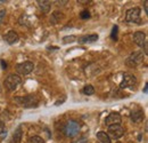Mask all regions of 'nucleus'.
Wrapping results in <instances>:
<instances>
[{
  "label": "nucleus",
  "instance_id": "1",
  "mask_svg": "<svg viewBox=\"0 0 148 143\" xmlns=\"http://www.w3.org/2000/svg\"><path fill=\"white\" fill-rule=\"evenodd\" d=\"M15 103L22 108L29 109V108H37L39 104V97L34 94H29L25 96H16L14 99Z\"/></svg>",
  "mask_w": 148,
  "mask_h": 143
},
{
  "label": "nucleus",
  "instance_id": "2",
  "mask_svg": "<svg viewBox=\"0 0 148 143\" xmlns=\"http://www.w3.org/2000/svg\"><path fill=\"white\" fill-rule=\"evenodd\" d=\"M22 83V79L21 77L17 76V74H9L5 81H3V86L6 90H8L9 92H14L15 90H17L19 85Z\"/></svg>",
  "mask_w": 148,
  "mask_h": 143
},
{
  "label": "nucleus",
  "instance_id": "3",
  "mask_svg": "<svg viewBox=\"0 0 148 143\" xmlns=\"http://www.w3.org/2000/svg\"><path fill=\"white\" fill-rule=\"evenodd\" d=\"M80 129H81V126L76 120H69L64 127V134L67 137H74L79 134Z\"/></svg>",
  "mask_w": 148,
  "mask_h": 143
},
{
  "label": "nucleus",
  "instance_id": "4",
  "mask_svg": "<svg viewBox=\"0 0 148 143\" xmlns=\"http://www.w3.org/2000/svg\"><path fill=\"white\" fill-rule=\"evenodd\" d=\"M144 62V53L143 52H133L128 56L125 64L130 68H134L140 65Z\"/></svg>",
  "mask_w": 148,
  "mask_h": 143
},
{
  "label": "nucleus",
  "instance_id": "5",
  "mask_svg": "<svg viewBox=\"0 0 148 143\" xmlns=\"http://www.w3.org/2000/svg\"><path fill=\"white\" fill-rule=\"evenodd\" d=\"M140 14H141V9L139 7H133V8H130L129 10H127V14H125V21L128 23H136V24H139L141 21H140Z\"/></svg>",
  "mask_w": 148,
  "mask_h": 143
},
{
  "label": "nucleus",
  "instance_id": "6",
  "mask_svg": "<svg viewBox=\"0 0 148 143\" xmlns=\"http://www.w3.org/2000/svg\"><path fill=\"white\" fill-rule=\"evenodd\" d=\"M137 86V78L131 74V73H124L123 74V80L120 84V88H130V90H136Z\"/></svg>",
  "mask_w": 148,
  "mask_h": 143
},
{
  "label": "nucleus",
  "instance_id": "7",
  "mask_svg": "<svg viewBox=\"0 0 148 143\" xmlns=\"http://www.w3.org/2000/svg\"><path fill=\"white\" fill-rule=\"evenodd\" d=\"M133 41L141 48H144V52L145 54H147V40H146V35L141 31H137L134 35H133Z\"/></svg>",
  "mask_w": 148,
  "mask_h": 143
},
{
  "label": "nucleus",
  "instance_id": "8",
  "mask_svg": "<svg viewBox=\"0 0 148 143\" xmlns=\"http://www.w3.org/2000/svg\"><path fill=\"white\" fill-rule=\"evenodd\" d=\"M33 69H34V64H33V62H30V61L22 62V63H19V64L16 65V71H17V73L23 74V76L31 73V72L33 71Z\"/></svg>",
  "mask_w": 148,
  "mask_h": 143
},
{
  "label": "nucleus",
  "instance_id": "9",
  "mask_svg": "<svg viewBox=\"0 0 148 143\" xmlns=\"http://www.w3.org/2000/svg\"><path fill=\"white\" fill-rule=\"evenodd\" d=\"M107 135L110 136V139H120L124 135V128L121 125H113L108 126V131H107Z\"/></svg>",
  "mask_w": 148,
  "mask_h": 143
},
{
  "label": "nucleus",
  "instance_id": "10",
  "mask_svg": "<svg viewBox=\"0 0 148 143\" xmlns=\"http://www.w3.org/2000/svg\"><path fill=\"white\" fill-rule=\"evenodd\" d=\"M121 121H122V118H121L120 113H117V112H111L105 118V124H106V126L120 125Z\"/></svg>",
  "mask_w": 148,
  "mask_h": 143
},
{
  "label": "nucleus",
  "instance_id": "11",
  "mask_svg": "<svg viewBox=\"0 0 148 143\" xmlns=\"http://www.w3.org/2000/svg\"><path fill=\"white\" fill-rule=\"evenodd\" d=\"M3 40H5L8 45H14V44L18 42L19 37L16 31H14V30H9V31L3 36Z\"/></svg>",
  "mask_w": 148,
  "mask_h": 143
},
{
  "label": "nucleus",
  "instance_id": "12",
  "mask_svg": "<svg viewBox=\"0 0 148 143\" xmlns=\"http://www.w3.org/2000/svg\"><path fill=\"white\" fill-rule=\"evenodd\" d=\"M39 8L43 12V13H49L50 8H51V2L48 0H38L37 1Z\"/></svg>",
  "mask_w": 148,
  "mask_h": 143
},
{
  "label": "nucleus",
  "instance_id": "13",
  "mask_svg": "<svg viewBox=\"0 0 148 143\" xmlns=\"http://www.w3.org/2000/svg\"><path fill=\"white\" fill-rule=\"evenodd\" d=\"M98 35L93 33V35H88V36H83L79 38V42L80 44H90V42H95L98 40Z\"/></svg>",
  "mask_w": 148,
  "mask_h": 143
},
{
  "label": "nucleus",
  "instance_id": "14",
  "mask_svg": "<svg viewBox=\"0 0 148 143\" xmlns=\"http://www.w3.org/2000/svg\"><path fill=\"white\" fill-rule=\"evenodd\" d=\"M130 118L133 123H140L144 119V111L143 110H137V111H132L130 115Z\"/></svg>",
  "mask_w": 148,
  "mask_h": 143
},
{
  "label": "nucleus",
  "instance_id": "15",
  "mask_svg": "<svg viewBox=\"0 0 148 143\" xmlns=\"http://www.w3.org/2000/svg\"><path fill=\"white\" fill-rule=\"evenodd\" d=\"M22 137H23L22 126H18V127L15 129V132H14V134H13V136H12L10 143H19L22 141Z\"/></svg>",
  "mask_w": 148,
  "mask_h": 143
},
{
  "label": "nucleus",
  "instance_id": "16",
  "mask_svg": "<svg viewBox=\"0 0 148 143\" xmlns=\"http://www.w3.org/2000/svg\"><path fill=\"white\" fill-rule=\"evenodd\" d=\"M96 136H97V140L99 141V143H111V139H110V136L107 135L106 132L100 131V132L97 133Z\"/></svg>",
  "mask_w": 148,
  "mask_h": 143
},
{
  "label": "nucleus",
  "instance_id": "17",
  "mask_svg": "<svg viewBox=\"0 0 148 143\" xmlns=\"http://www.w3.org/2000/svg\"><path fill=\"white\" fill-rule=\"evenodd\" d=\"M82 92L86 94V95H93L95 94V88H93L92 85H86L83 87Z\"/></svg>",
  "mask_w": 148,
  "mask_h": 143
},
{
  "label": "nucleus",
  "instance_id": "18",
  "mask_svg": "<svg viewBox=\"0 0 148 143\" xmlns=\"http://www.w3.org/2000/svg\"><path fill=\"white\" fill-rule=\"evenodd\" d=\"M27 18L29 16L26 15V14H23L21 17H19V24L21 25H25V26H30V23H29V21H27Z\"/></svg>",
  "mask_w": 148,
  "mask_h": 143
},
{
  "label": "nucleus",
  "instance_id": "19",
  "mask_svg": "<svg viewBox=\"0 0 148 143\" xmlns=\"http://www.w3.org/2000/svg\"><path fill=\"white\" fill-rule=\"evenodd\" d=\"M29 143H46L45 142V140L41 137V136H32V137H30L29 139Z\"/></svg>",
  "mask_w": 148,
  "mask_h": 143
},
{
  "label": "nucleus",
  "instance_id": "20",
  "mask_svg": "<svg viewBox=\"0 0 148 143\" xmlns=\"http://www.w3.org/2000/svg\"><path fill=\"white\" fill-rule=\"evenodd\" d=\"M76 40V37L75 36H66L63 38V44H71V42H73Z\"/></svg>",
  "mask_w": 148,
  "mask_h": 143
},
{
  "label": "nucleus",
  "instance_id": "21",
  "mask_svg": "<svg viewBox=\"0 0 148 143\" xmlns=\"http://www.w3.org/2000/svg\"><path fill=\"white\" fill-rule=\"evenodd\" d=\"M117 31H119L117 25H114V26H113V30H112V33H111V37L113 40H117Z\"/></svg>",
  "mask_w": 148,
  "mask_h": 143
},
{
  "label": "nucleus",
  "instance_id": "22",
  "mask_svg": "<svg viewBox=\"0 0 148 143\" xmlns=\"http://www.w3.org/2000/svg\"><path fill=\"white\" fill-rule=\"evenodd\" d=\"M80 17L82 18V19H88V18L90 17V13L88 10H83V12H81Z\"/></svg>",
  "mask_w": 148,
  "mask_h": 143
},
{
  "label": "nucleus",
  "instance_id": "23",
  "mask_svg": "<svg viewBox=\"0 0 148 143\" xmlns=\"http://www.w3.org/2000/svg\"><path fill=\"white\" fill-rule=\"evenodd\" d=\"M6 9H1L0 10V24H2L3 23V21H5V17H6Z\"/></svg>",
  "mask_w": 148,
  "mask_h": 143
},
{
  "label": "nucleus",
  "instance_id": "24",
  "mask_svg": "<svg viewBox=\"0 0 148 143\" xmlns=\"http://www.w3.org/2000/svg\"><path fill=\"white\" fill-rule=\"evenodd\" d=\"M87 142H88V139L86 136H82V137H80V139H77L75 141H72V143H87Z\"/></svg>",
  "mask_w": 148,
  "mask_h": 143
},
{
  "label": "nucleus",
  "instance_id": "25",
  "mask_svg": "<svg viewBox=\"0 0 148 143\" xmlns=\"http://www.w3.org/2000/svg\"><path fill=\"white\" fill-rule=\"evenodd\" d=\"M6 129H5V124L2 123V121H0V134L1 133H3Z\"/></svg>",
  "mask_w": 148,
  "mask_h": 143
},
{
  "label": "nucleus",
  "instance_id": "26",
  "mask_svg": "<svg viewBox=\"0 0 148 143\" xmlns=\"http://www.w3.org/2000/svg\"><path fill=\"white\" fill-rule=\"evenodd\" d=\"M0 63H1V67H2V69H3V70H6V69H7V64L5 63V61H3V60H1V62H0Z\"/></svg>",
  "mask_w": 148,
  "mask_h": 143
},
{
  "label": "nucleus",
  "instance_id": "27",
  "mask_svg": "<svg viewBox=\"0 0 148 143\" xmlns=\"http://www.w3.org/2000/svg\"><path fill=\"white\" fill-rule=\"evenodd\" d=\"M144 8H145V13L148 14V8H147V1L144 2Z\"/></svg>",
  "mask_w": 148,
  "mask_h": 143
},
{
  "label": "nucleus",
  "instance_id": "28",
  "mask_svg": "<svg viewBox=\"0 0 148 143\" xmlns=\"http://www.w3.org/2000/svg\"><path fill=\"white\" fill-rule=\"evenodd\" d=\"M147 84H146V86H145V87H144V93H147Z\"/></svg>",
  "mask_w": 148,
  "mask_h": 143
}]
</instances>
